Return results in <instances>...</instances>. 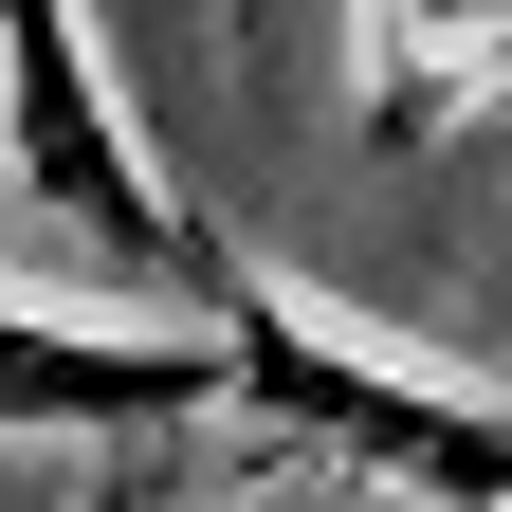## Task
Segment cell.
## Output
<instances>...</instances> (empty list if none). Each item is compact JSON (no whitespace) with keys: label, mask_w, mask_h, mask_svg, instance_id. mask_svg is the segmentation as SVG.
<instances>
[{"label":"cell","mask_w":512,"mask_h":512,"mask_svg":"<svg viewBox=\"0 0 512 512\" xmlns=\"http://www.w3.org/2000/svg\"><path fill=\"white\" fill-rule=\"evenodd\" d=\"M0 128H19V183H37V202L74 220L92 256H110L128 293H165L183 330H220V275H238V238L165 202L147 128H128L110 55H92V0H0Z\"/></svg>","instance_id":"cell-2"},{"label":"cell","mask_w":512,"mask_h":512,"mask_svg":"<svg viewBox=\"0 0 512 512\" xmlns=\"http://www.w3.org/2000/svg\"><path fill=\"white\" fill-rule=\"evenodd\" d=\"M512 74V0H366V128L384 147H439L458 110H494Z\"/></svg>","instance_id":"cell-4"},{"label":"cell","mask_w":512,"mask_h":512,"mask_svg":"<svg viewBox=\"0 0 512 512\" xmlns=\"http://www.w3.org/2000/svg\"><path fill=\"white\" fill-rule=\"evenodd\" d=\"M220 348H238V421L311 439V458H366L384 494H439V512H512V421L476 384H439L403 330H348L330 293H293L275 256L220 275Z\"/></svg>","instance_id":"cell-1"},{"label":"cell","mask_w":512,"mask_h":512,"mask_svg":"<svg viewBox=\"0 0 512 512\" xmlns=\"http://www.w3.org/2000/svg\"><path fill=\"white\" fill-rule=\"evenodd\" d=\"M183 421H238L220 330H74L0 293V439H183Z\"/></svg>","instance_id":"cell-3"}]
</instances>
